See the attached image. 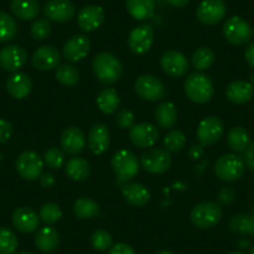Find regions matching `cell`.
<instances>
[{
    "label": "cell",
    "mask_w": 254,
    "mask_h": 254,
    "mask_svg": "<svg viewBox=\"0 0 254 254\" xmlns=\"http://www.w3.org/2000/svg\"><path fill=\"white\" fill-rule=\"evenodd\" d=\"M92 70L100 82L105 85H114L121 79L124 67L114 54L102 51L92 59Z\"/></svg>",
    "instance_id": "obj_1"
},
{
    "label": "cell",
    "mask_w": 254,
    "mask_h": 254,
    "mask_svg": "<svg viewBox=\"0 0 254 254\" xmlns=\"http://www.w3.org/2000/svg\"><path fill=\"white\" fill-rule=\"evenodd\" d=\"M186 95L196 104H206L213 97L214 86L212 80L202 72H193L185 80Z\"/></svg>",
    "instance_id": "obj_2"
},
{
    "label": "cell",
    "mask_w": 254,
    "mask_h": 254,
    "mask_svg": "<svg viewBox=\"0 0 254 254\" xmlns=\"http://www.w3.org/2000/svg\"><path fill=\"white\" fill-rule=\"evenodd\" d=\"M112 170L120 183H126L133 180L140 171V162L133 152L128 150H120L112 156Z\"/></svg>",
    "instance_id": "obj_3"
},
{
    "label": "cell",
    "mask_w": 254,
    "mask_h": 254,
    "mask_svg": "<svg viewBox=\"0 0 254 254\" xmlns=\"http://www.w3.org/2000/svg\"><path fill=\"white\" fill-rule=\"evenodd\" d=\"M246 163L241 156L234 153H226L216 161L214 173L223 182H236L243 177Z\"/></svg>",
    "instance_id": "obj_4"
},
{
    "label": "cell",
    "mask_w": 254,
    "mask_h": 254,
    "mask_svg": "<svg viewBox=\"0 0 254 254\" xmlns=\"http://www.w3.org/2000/svg\"><path fill=\"white\" fill-rule=\"evenodd\" d=\"M223 217V209L218 202H203L190 211V221L197 228L208 229L217 226Z\"/></svg>",
    "instance_id": "obj_5"
},
{
    "label": "cell",
    "mask_w": 254,
    "mask_h": 254,
    "mask_svg": "<svg viewBox=\"0 0 254 254\" xmlns=\"http://www.w3.org/2000/svg\"><path fill=\"white\" fill-rule=\"evenodd\" d=\"M140 163L143 170L153 175H162L167 172L172 165V157L165 148L151 147L141 155Z\"/></svg>",
    "instance_id": "obj_6"
},
{
    "label": "cell",
    "mask_w": 254,
    "mask_h": 254,
    "mask_svg": "<svg viewBox=\"0 0 254 254\" xmlns=\"http://www.w3.org/2000/svg\"><path fill=\"white\" fill-rule=\"evenodd\" d=\"M15 167L21 178L35 181L43 175L44 160L35 151H24L16 158Z\"/></svg>",
    "instance_id": "obj_7"
},
{
    "label": "cell",
    "mask_w": 254,
    "mask_h": 254,
    "mask_svg": "<svg viewBox=\"0 0 254 254\" xmlns=\"http://www.w3.org/2000/svg\"><path fill=\"white\" fill-rule=\"evenodd\" d=\"M135 91L145 101H161L166 96L165 84L153 75H141L135 81Z\"/></svg>",
    "instance_id": "obj_8"
},
{
    "label": "cell",
    "mask_w": 254,
    "mask_h": 254,
    "mask_svg": "<svg viewBox=\"0 0 254 254\" xmlns=\"http://www.w3.org/2000/svg\"><path fill=\"white\" fill-rule=\"evenodd\" d=\"M223 35L232 45L242 46L251 40L252 28L241 16H232L224 23Z\"/></svg>",
    "instance_id": "obj_9"
},
{
    "label": "cell",
    "mask_w": 254,
    "mask_h": 254,
    "mask_svg": "<svg viewBox=\"0 0 254 254\" xmlns=\"http://www.w3.org/2000/svg\"><path fill=\"white\" fill-rule=\"evenodd\" d=\"M224 133V125L217 116L204 117L197 128V140L202 146H211L218 142Z\"/></svg>",
    "instance_id": "obj_10"
},
{
    "label": "cell",
    "mask_w": 254,
    "mask_h": 254,
    "mask_svg": "<svg viewBox=\"0 0 254 254\" xmlns=\"http://www.w3.org/2000/svg\"><path fill=\"white\" fill-rule=\"evenodd\" d=\"M153 40H155V33L152 26L148 24H142L132 29L127 39V45L135 55H143L152 48Z\"/></svg>",
    "instance_id": "obj_11"
},
{
    "label": "cell",
    "mask_w": 254,
    "mask_h": 254,
    "mask_svg": "<svg viewBox=\"0 0 254 254\" xmlns=\"http://www.w3.org/2000/svg\"><path fill=\"white\" fill-rule=\"evenodd\" d=\"M227 14V5L223 0H202L196 10L197 19L204 25L221 23Z\"/></svg>",
    "instance_id": "obj_12"
},
{
    "label": "cell",
    "mask_w": 254,
    "mask_h": 254,
    "mask_svg": "<svg viewBox=\"0 0 254 254\" xmlns=\"http://www.w3.org/2000/svg\"><path fill=\"white\" fill-rule=\"evenodd\" d=\"M161 67L171 77H183L190 70V63L185 54L177 50H167L161 56Z\"/></svg>",
    "instance_id": "obj_13"
},
{
    "label": "cell",
    "mask_w": 254,
    "mask_h": 254,
    "mask_svg": "<svg viewBox=\"0 0 254 254\" xmlns=\"http://www.w3.org/2000/svg\"><path fill=\"white\" fill-rule=\"evenodd\" d=\"M128 137L132 145L140 148H151L158 141L160 132L157 127L151 122H141L130 128Z\"/></svg>",
    "instance_id": "obj_14"
},
{
    "label": "cell",
    "mask_w": 254,
    "mask_h": 254,
    "mask_svg": "<svg viewBox=\"0 0 254 254\" xmlns=\"http://www.w3.org/2000/svg\"><path fill=\"white\" fill-rule=\"evenodd\" d=\"M28 61V53L19 45L4 46L0 50V67L9 72H18Z\"/></svg>",
    "instance_id": "obj_15"
},
{
    "label": "cell",
    "mask_w": 254,
    "mask_h": 254,
    "mask_svg": "<svg viewBox=\"0 0 254 254\" xmlns=\"http://www.w3.org/2000/svg\"><path fill=\"white\" fill-rule=\"evenodd\" d=\"M46 18L55 23H67L76 14L74 4L70 0H48L44 5Z\"/></svg>",
    "instance_id": "obj_16"
},
{
    "label": "cell",
    "mask_w": 254,
    "mask_h": 254,
    "mask_svg": "<svg viewBox=\"0 0 254 254\" xmlns=\"http://www.w3.org/2000/svg\"><path fill=\"white\" fill-rule=\"evenodd\" d=\"M60 145L65 153L79 155L86 146V136L80 127L70 126L61 133Z\"/></svg>",
    "instance_id": "obj_17"
},
{
    "label": "cell",
    "mask_w": 254,
    "mask_h": 254,
    "mask_svg": "<svg viewBox=\"0 0 254 254\" xmlns=\"http://www.w3.org/2000/svg\"><path fill=\"white\" fill-rule=\"evenodd\" d=\"M91 41L85 35H75L64 44L63 55L70 63H79L84 60L90 53Z\"/></svg>",
    "instance_id": "obj_18"
},
{
    "label": "cell",
    "mask_w": 254,
    "mask_h": 254,
    "mask_svg": "<svg viewBox=\"0 0 254 254\" xmlns=\"http://www.w3.org/2000/svg\"><path fill=\"white\" fill-rule=\"evenodd\" d=\"M105 20V11L99 5H86L77 14V25L85 33L96 31Z\"/></svg>",
    "instance_id": "obj_19"
},
{
    "label": "cell",
    "mask_w": 254,
    "mask_h": 254,
    "mask_svg": "<svg viewBox=\"0 0 254 254\" xmlns=\"http://www.w3.org/2000/svg\"><path fill=\"white\" fill-rule=\"evenodd\" d=\"M61 61V55L56 48L51 45H45L35 50L31 58L34 67L40 71H49L59 66Z\"/></svg>",
    "instance_id": "obj_20"
},
{
    "label": "cell",
    "mask_w": 254,
    "mask_h": 254,
    "mask_svg": "<svg viewBox=\"0 0 254 254\" xmlns=\"http://www.w3.org/2000/svg\"><path fill=\"white\" fill-rule=\"evenodd\" d=\"M110 131L105 124H95L90 128L87 136V145L94 155L101 156L107 152L110 147Z\"/></svg>",
    "instance_id": "obj_21"
},
{
    "label": "cell",
    "mask_w": 254,
    "mask_h": 254,
    "mask_svg": "<svg viewBox=\"0 0 254 254\" xmlns=\"http://www.w3.org/2000/svg\"><path fill=\"white\" fill-rule=\"evenodd\" d=\"M14 227L21 233H33L40 224V217L30 207H19L11 216Z\"/></svg>",
    "instance_id": "obj_22"
},
{
    "label": "cell",
    "mask_w": 254,
    "mask_h": 254,
    "mask_svg": "<svg viewBox=\"0 0 254 254\" xmlns=\"http://www.w3.org/2000/svg\"><path fill=\"white\" fill-rule=\"evenodd\" d=\"M121 193L127 203L132 207H137V208L146 206L151 197L150 190L143 185L136 182L122 183Z\"/></svg>",
    "instance_id": "obj_23"
},
{
    "label": "cell",
    "mask_w": 254,
    "mask_h": 254,
    "mask_svg": "<svg viewBox=\"0 0 254 254\" xmlns=\"http://www.w3.org/2000/svg\"><path fill=\"white\" fill-rule=\"evenodd\" d=\"M31 90H33V81L25 72H14L6 80V91L14 99H25L30 95Z\"/></svg>",
    "instance_id": "obj_24"
},
{
    "label": "cell",
    "mask_w": 254,
    "mask_h": 254,
    "mask_svg": "<svg viewBox=\"0 0 254 254\" xmlns=\"http://www.w3.org/2000/svg\"><path fill=\"white\" fill-rule=\"evenodd\" d=\"M253 92V85L244 80H236L226 87L227 99L236 105H243L251 101Z\"/></svg>",
    "instance_id": "obj_25"
},
{
    "label": "cell",
    "mask_w": 254,
    "mask_h": 254,
    "mask_svg": "<svg viewBox=\"0 0 254 254\" xmlns=\"http://www.w3.org/2000/svg\"><path fill=\"white\" fill-rule=\"evenodd\" d=\"M60 244V234L53 227H43L36 232L35 246L43 253H53Z\"/></svg>",
    "instance_id": "obj_26"
},
{
    "label": "cell",
    "mask_w": 254,
    "mask_h": 254,
    "mask_svg": "<svg viewBox=\"0 0 254 254\" xmlns=\"http://www.w3.org/2000/svg\"><path fill=\"white\" fill-rule=\"evenodd\" d=\"M10 9L16 18L24 21L34 20L40 13L38 0H11Z\"/></svg>",
    "instance_id": "obj_27"
},
{
    "label": "cell",
    "mask_w": 254,
    "mask_h": 254,
    "mask_svg": "<svg viewBox=\"0 0 254 254\" xmlns=\"http://www.w3.org/2000/svg\"><path fill=\"white\" fill-rule=\"evenodd\" d=\"M127 11L136 20H147L156 11L155 0H126Z\"/></svg>",
    "instance_id": "obj_28"
},
{
    "label": "cell",
    "mask_w": 254,
    "mask_h": 254,
    "mask_svg": "<svg viewBox=\"0 0 254 254\" xmlns=\"http://www.w3.org/2000/svg\"><path fill=\"white\" fill-rule=\"evenodd\" d=\"M91 172V167L87 160L82 157H72L65 163V173L67 177L76 182L87 180Z\"/></svg>",
    "instance_id": "obj_29"
},
{
    "label": "cell",
    "mask_w": 254,
    "mask_h": 254,
    "mask_svg": "<svg viewBox=\"0 0 254 254\" xmlns=\"http://www.w3.org/2000/svg\"><path fill=\"white\" fill-rule=\"evenodd\" d=\"M155 119L161 128H171L177 122V109L170 101L161 102L155 110Z\"/></svg>",
    "instance_id": "obj_30"
},
{
    "label": "cell",
    "mask_w": 254,
    "mask_h": 254,
    "mask_svg": "<svg viewBox=\"0 0 254 254\" xmlns=\"http://www.w3.org/2000/svg\"><path fill=\"white\" fill-rule=\"evenodd\" d=\"M229 229L238 236L254 237V214H236L229 221Z\"/></svg>",
    "instance_id": "obj_31"
},
{
    "label": "cell",
    "mask_w": 254,
    "mask_h": 254,
    "mask_svg": "<svg viewBox=\"0 0 254 254\" xmlns=\"http://www.w3.org/2000/svg\"><path fill=\"white\" fill-rule=\"evenodd\" d=\"M97 107L105 115H112L120 106V96L112 87H105L96 99Z\"/></svg>",
    "instance_id": "obj_32"
},
{
    "label": "cell",
    "mask_w": 254,
    "mask_h": 254,
    "mask_svg": "<svg viewBox=\"0 0 254 254\" xmlns=\"http://www.w3.org/2000/svg\"><path fill=\"white\" fill-rule=\"evenodd\" d=\"M227 142L229 148L234 152H242L246 150L249 145V133L248 131L242 126H234L228 131L227 135Z\"/></svg>",
    "instance_id": "obj_33"
},
{
    "label": "cell",
    "mask_w": 254,
    "mask_h": 254,
    "mask_svg": "<svg viewBox=\"0 0 254 254\" xmlns=\"http://www.w3.org/2000/svg\"><path fill=\"white\" fill-rule=\"evenodd\" d=\"M74 213L79 219H90L97 216L100 211V206L96 201L90 197H81L76 199L74 203Z\"/></svg>",
    "instance_id": "obj_34"
},
{
    "label": "cell",
    "mask_w": 254,
    "mask_h": 254,
    "mask_svg": "<svg viewBox=\"0 0 254 254\" xmlns=\"http://www.w3.org/2000/svg\"><path fill=\"white\" fill-rule=\"evenodd\" d=\"M56 80L64 86H75L79 82V70L71 64H63L56 69Z\"/></svg>",
    "instance_id": "obj_35"
},
{
    "label": "cell",
    "mask_w": 254,
    "mask_h": 254,
    "mask_svg": "<svg viewBox=\"0 0 254 254\" xmlns=\"http://www.w3.org/2000/svg\"><path fill=\"white\" fill-rule=\"evenodd\" d=\"M18 34V25L13 16L5 11H0V44L11 41Z\"/></svg>",
    "instance_id": "obj_36"
},
{
    "label": "cell",
    "mask_w": 254,
    "mask_h": 254,
    "mask_svg": "<svg viewBox=\"0 0 254 254\" xmlns=\"http://www.w3.org/2000/svg\"><path fill=\"white\" fill-rule=\"evenodd\" d=\"M190 59H192V65L197 70L203 71V70H208L209 67H212L214 60H216V55H214L213 50H211L207 46H202L194 51Z\"/></svg>",
    "instance_id": "obj_37"
},
{
    "label": "cell",
    "mask_w": 254,
    "mask_h": 254,
    "mask_svg": "<svg viewBox=\"0 0 254 254\" xmlns=\"http://www.w3.org/2000/svg\"><path fill=\"white\" fill-rule=\"evenodd\" d=\"M187 143V137L185 133L180 130H172L165 136L163 138V147L167 152H180L186 147Z\"/></svg>",
    "instance_id": "obj_38"
},
{
    "label": "cell",
    "mask_w": 254,
    "mask_h": 254,
    "mask_svg": "<svg viewBox=\"0 0 254 254\" xmlns=\"http://www.w3.org/2000/svg\"><path fill=\"white\" fill-rule=\"evenodd\" d=\"M19 247L16 234L11 229L0 227V254H14Z\"/></svg>",
    "instance_id": "obj_39"
},
{
    "label": "cell",
    "mask_w": 254,
    "mask_h": 254,
    "mask_svg": "<svg viewBox=\"0 0 254 254\" xmlns=\"http://www.w3.org/2000/svg\"><path fill=\"white\" fill-rule=\"evenodd\" d=\"M39 217L41 221L46 224H55L63 217V211L60 207L53 202H48V203L43 204L39 211Z\"/></svg>",
    "instance_id": "obj_40"
},
{
    "label": "cell",
    "mask_w": 254,
    "mask_h": 254,
    "mask_svg": "<svg viewBox=\"0 0 254 254\" xmlns=\"http://www.w3.org/2000/svg\"><path fill=\"white\" fill-rule=\"evenodd\" d=\"M44 165L50 170H60L65 165V152L59 147H50L44 155Z\"/></svg>",
    "instance_id": "obj_41"
},
{
    "label": "cell",
    "mask_w": 254,
    "mask_h": 254,
    "mask_svg": "<svg viewBox=\"0 0 254 254\" xmlns=\"http://www.w3.org/2000/svg\"><path fill=\"white\" fill-rule=\"evenodd\" d=\"M112 243H114V241H112L111 234L107 231H105V229H97V231L92 233L91 244L96 251H107V249L111 248Z\"/></svg>",
    "instance_id": "obj_42"
},
{
    "label": "cell",
    "mask_w": 254,
    "mask_h": 254,
    "mask_svg": "<svg viewBox=\"0 0 254 254\" xmlns=\"http://www.w3.org/2000/svg\"><path fill=\"white\" fill-rule=\"evenodd\" d=\"M30 34L35 40H45L51 34V24L49 19H38L30 28Z\"/></svg>",
    "instance_id": "obj_43"
},
{
    "label": "cell",
    "mask_w": 254,
    "mask_h": 254,
    "mask_svg": "<svg viewBox=\"0 0 254 254\" xmlns=\"http://www.w3.org/2000/svg\"><path fill=\"white\" fill-rule=\"evenodd\" d=\"M116 124L122 130H127L135 125V114L128 109H122L116 115Z\"/></svg>",
    "instance_id": "obj_44"
},
{
    "label": "cell",
    "mask_w": 254,
    "mask_h": 254,
    "mask_svg": "<svg viewBox=\"0 0 254 254\" xmlns=\"http://www.w3.org/2000/svg\"><path fill=\"white\" fill-rule=\"evenodd\" d=\"M237 192L233 187H223L217 194V202L223 206H229L236 201Z\"/></svg>",
    "instance_id": "obj_45"
},
{
    "label": "cell",
    "mask_w": 254,
    "mask_h": 254,
    "mask_svg": "<svg viewBox=\"0 0 254 254\" xmlns=\"http://www.w3.org/2000/svg\"><path fill=\"white\" fill-rule=\"evenodd\" d=\"M13 135V125L4 119H0V145H4L10 140Z\"/></svg>",
    "instance_id": "obj_46"
},
{
    "label": "cell",
    "mask_w": 254,
    "mask_h": 254,
    "mask_svg": "<svg viewBox=\"0 0 254 254\" xmlns=\"http://www.w3.org/2000/svg\"><path fill=\"white\" fill-rule=\"evenodd\" d=\"M109 254H136L132 247L127 243H117L111 247Z\"/></svg>",
    "instance_id": "obj_47"
},
{
    "label": "cell",
    "mask_w": 254,
    "mask_h": 254,
    "mask_svg": "<svg viewBox=\"0 0 254 254\" xmlns=\"http://www.w3.org/2000/svg\"><path fill=\"white\" fill-rule=\"evenodd\" d=\"M204 155V146H202L201 143H194L190 147L188 150V156H190V160H199L202 156Z\"/></svg>",
    "instance_id": "obj_48"
},
{
    "label": "cell",
    "mask_w": 254,
    "mask_h": 254,
    "mask_svg": "<svg viewBox=\"0 0 254 254\" xmlns=\"http://www.w3.org/2000/svg\"><path fill=\"white\" fill-rule=\"evenodd\" d=\"M55 176L53 173H43L40 176V185L43 186L44 188H51L55 186Z\"/></svg>",
    "instance_id": "obj_49"
},
{
    "label": "cell",
    "mask_w": 254,
    "mask_h": 254,
    "mask_svg": "<svg viewBox=\"0 0 254 254\" xmlns=\"http://www.w3.org/2000/svg\"><path fill=\"white\" fill-rule=\"evenodd\" d=\"M244 58H246L247 64L254 70V43L249 44L244 51Z\"/></svg>",
    "instance_id": "obj_50"
},
{
    "label": "cell",
    "mask_w": 254,
    "mask_h": 254,
    "mask_svg": "<svg viewBox=\"0 0 254 254\" xmlns=\"http://www.w3.org/2000/svg\"><path fill=\"white\" fill-rule=\"evenodd\" d=\"M166 1L175 8H183L190 3V0H166Z\"/></svg>",
    "instance_id": "obj_51"
},
{
    "label": "cell",
    "mask_w": 254,
    "mask_h": 254,
    "mask_svg": "<svg viewBox=\"0 0 254 254\" xmlns=\"http://www.w3.org/2000/svg\"><path fill=\"white\" fill-rule=\"evenodd\" d=\"M248 246H249L248 241H241V242H239V247H241V248L246 249V248H248Z\"/></svg>",
    "instance_id": "obj_52"
},
{
    "label": "cell",
    "mask_w": 254,
    "mask_h": 254,
    "mask_svg": "<svg viewBox=\"0 0 254 254\" xmlns=\"http://www.w3.org/2000/svg\"><path fill=\"white\" fill-rule=\"evenodd\" d=\"M156 254H173V253L171 251H160V252H157Z\"/></svg>",
    "instance_id": "obj_53"
},
{
    "label": "cell",
    "mask_w": 254,
    "mask_h": 254,
    "mask_svg": "<svg viewBox=\"0 0 254 254\" xmlns=\"http://www.w3.org/2000/svg\"><path fill=\"white\" fill-rule=\"evenodd\" d=\"M228 254H243V253H242V252H231V253Z\"/></svg>",
    "instance_id": "obj_54"
},
{
    "label": "cell",
    "mask_w": 254,
    "mask_h": 254,
    "mask_svg": "<svg viewBox=\"0 0 254 254\" xmlns=\"http://www.w3.org/2000/svg\"><path fill=\"white\" fill-rule=\"evenodd\" d=\"M19 254H33V253H30V252H21V253Z\"/></svg>",
    "instance_id": "obj_55"
},
{
    "label": "cell",
    "mask_w": 254,
    "mask_h": 254,
    "mask_svg": "<svg viewBox=\"0 0 254 254\" xmlns=\"http://www.w3.org/2000/svg\"><path fill=\"white\" fill-rule=\"evenodd\" d=\"M251 254H254V247L251 249Z\"/></svg>",
    "instance_id": "obj_56"
},
{
    "label": "cell",
    "mask_w": 254,
    "mask_h": 254,
    "mask_svg": "<svg viewBox=\"0 0 254 254\" xmlns=\"http://www.w3.org/2000/svg\"><path fill=\"white\" fill-rule=\"evenodd\" d=\"M1 160H3V156H1V153H0V162H1Z\"/></svg>",
    "instance_id": "obj_57"
},
{
    "label": "cell",
    "mask_w": 254,
    "mask_h": 254,
    "mask_svg": "<svg viewBox=\"0 0 254 254\" xmlns=\"http://www.w3.org/2000/svg\"><path fill=\"white\" fill-rule=\"evenodd\" d=\"M252 36H253V38H254V29H253V30H252Z\"/></svg>",
    "instance_id": "obj_58"
},
{
    "label": "cell",
    "mask_w": 254,
    "mask_h": 254,
    "mask_svg": "<svg viewBox=\"0 0 254 254\" xmlns=\"http://www.w3.org/2000/svg\"><path fill=\"white\" fill-rule=\"evenodd\" d=\"M253 5H254V4H253Z\"/></svg>",
    "instance_id": "obj_59"
}]
</instances>
